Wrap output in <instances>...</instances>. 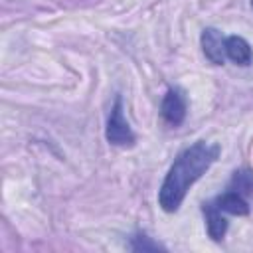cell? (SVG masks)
Segmentation results:
<instances>
[{"label": "cell", "instance_id": "obj_2", "mask_svg": "<svg viewBox=\"0 0 253 253\" xmlns=\"http://www.w3.org/2000/svg\"><path fill=\"white\" fill-rule=\"evenodd\" d=\"M105 138L109 144L119 146V148H130L136 142V136L130 125L125 119V105H123L121 95H117L115 103L111 105V113L107 117V126H105Z\"/></svg>", "mask_w": 253, "mask_h": 253}, {"label": "cell", "instance_id": "obj_7", "mask_svg": "<svg viewBox=\"0 0 253 253\" xmlns=\"http://www.w3.org/2000/svg\"><path fill=\"white\" fill-rule=\"evenodd\" d=\"M202 213H204V219H206V231L208 235L213 239V241H221L227 233V217L225 213H221L219 210H215L210 202H204L202 204Z\"/></svg>", "mask_w": 253, "mask_h": 253}, {"label": "cell", "instance_id": "obj_4", "mask_svg": "<svg viewBox=\"0 0 253 253\" xmlns=\"http://www.w3.org/2000/svg\"><path fill=\"white\" fill-rule=\"evenodd\" d=\"M249 196H245L241 190H237L235 186H227L219 196H215L213 200H210V204L219 210L225 215H249L251 206H249Z\"/></svg>", "mask_w": 253, "mask_h": 253}, {"label": "cell", "instance_id": "obj_3", "mask_svg": "<svg viewBox=\"0 0 253 253\" xmlns=\"http://www.w3.org/2000/svg\"><path fill=\"white\" fill-rule=\"evenodd\" d=\"M188 115V97L184 89L180 87H170L160 103V117L168 126H180L186 121Z\"/></svg>", "mask_w": 253, "mask_h": 253}, {"label": "cell", "instance_id": "obj_1", "mask_svg": "<svg viewBox=\"0 0 253 253\" xmlns=\"http://www.w3.org/2000/svg\"><path fill=\"white\" fill-rule=\"evenodd\" d=\"M221 146L210 140H196L188 148H184L168 168L160 190H158V206L166 213H174L180 210L188 190L211 168V164L219 158Z\"/></svg>", "mask_w": 253, "mask_h": 253}, {"label": "cell", "instance_id": "obj_5", "mask_svg": "<svg viewBox=\"0 0 253 253\" xmlns=\"http://www.w3.org/2000/svg\"><path fill=\"white\" fill-rule=\"evenodd\" d=\"M200 45L206 59L213 65L225 63V36L215 28H204L200 36Z\"/></svg>", "mask_w": 253, "mask_h": 253}, {"label": "cell", "instance_id": "obj_8", "mask_svg": "<svg viewBox=\"0 0 253 253\" xmlns=\"http://www.w3.org/2000/svg\"><path fill=\"white\" fill-rule=\"evenodd\" d=\"M132 251H166L164 245H160L158 241H154L152 237H148L144 231H136L130 235V245Z\"/></svg>", "mask_w": 253, "mask_h": 253}, {"label": "cell", "instance_id": "obj_6", "mask_svg": "<svg viewBox=\"0 0 253 253\" xmlns=\"http://www.w3.org/2000/svg\"><path fill=\"white\" fill-rule=\"evenodd\" d=\"M225 57L239 67H249L253 63V47L241 36H225Z\"/></svg>", "mask_w": 253, "mask_h": 253}, {"label": "cell", "instance_id": "obj_9", "mask_svg": "<svg viewBox=\"0 0 253 253\" xmlns=\"http://www.w3.org/2000/svg\"><path fill=\"white\" fill-rule=\"evenodd\" d=\"M251 6H253V0H251Z\"/></svg>", "mask_w": 253, "mask_h": 253}]
</instances>
